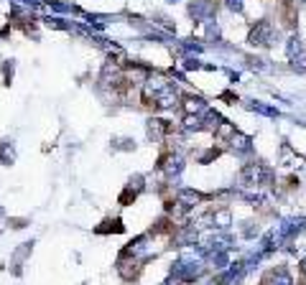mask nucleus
Masks as SVG:
<instances>
[{
	"instance_id": "f257e3e1",
	"label": "nucleus",
	"mask_w": 306,
	"mask_h": 285,
	"mask_svg": "<svg viewBox=\"0 0 306 285\" xmlns=\"http://www.w3.org/2000/svg\"><path fill=\"white\" fill-rule=\"evenodd\" d=\"M179 280H197L202 273H204V257L202 255H181L176 262H174V270H171Z\"/></svg>"
},
{
	"instance_id": "f03ea898",
	"label": "nucleus",
	"mask_w": 306,
	"mask_h": 285,
	"mask_svg": "<svg viewBox=\"0 0 306 285\" xmlns=\"http://www.w3.org/2000/svg\"><path fill=\"white\" fill-rule=\"evenodd\" d=\"M278 38H281L278 28H273L268 21H260V23H255V28L250 31L247 44H250V46H276Z\"/></svg>"
},
{
	"instance_id": "7ed1b4c3",
	"label": "nucleus",
	"mask_w": 306,
	"mask_h": 285,
	"mask_svg": "<svg viewBox=\"0 0 306 285\" xmlns=\"http://www.w3.org/2000/svg\"><path fill=\"white\" fill-rule=\"evenodd\" d=\"M273 178V173L265 168V166H260V163H247V166H242V171H240V181L245 184V186H263V184H268Z\"/></svg>"
},
{
	"instance_id": "20e7f679",
	"label": "nucleus",
	"mask_w": 306,
	"mask_h": 285,
	"mask_svg": "<svg viewBox=\"0 0 306 285\" xmlns=\"http://www.w3.org/2000/svg\"><path fill=\"white\" fill-rule=\"evenodd\" d=\"M189 15L197 21V23H209L212 15H215V5L209 0H197L194 5H189Z\"/></svg>"
},
{
	"instance_id": "39448f33",
	"label": "nucleus",
	"mask_w": 306,
	"mask_h": 285,
	"mask_svg": "<svg viewBox=\"0 0 306 285\" xmlns=\"http://www.w3.org/2000/svg\"><path fill=\"white\" fill-rule=\"evenodd\" d=\"M176 99H179V94H176V87L174 84H166L158 94H156V99H153V105L158 107V110H171V107H176Z\"/></svg>"
},
{
	"instance_id": "423d86ee",
	"label": "nucleus",
	"mask_w": 306,
	"mask_h": 285,
	"mask_svg": "<svg viewBox=\"0 0 306 285\" xmlns=\"http://www.w3.org/2000/svg\"><path fill=\"white\" fill-rule=\"evenodd\" d=\"M161 168H163V173L166 176H179L181 171H184V158L179 155V153H171V155H166L163 160H161Z\"/></svg>"
},
{
	"instance_id": "0eeeda50",
	"label": "nucleus",
	"mask_w": 306,
	"mask_h": 285,
	"mask_svg": "<svg viewBox=\"0 0 306 285\" xmlns=\"http://www.w3.org/2000/svg\"><path fill=\"white\" fill-rule=\"evenodd\" d=\"M227 142H230V150H232L235 155H247V153L253 150V140H250V135H242V133H235Z\"/></svg>"
},
{
	"instance_id": "6e6552de",
	"label": "nucleus",
	"mask_w": 306,
	"mask_h": 285,
	"mask_svg": "<svg viewBox=\"0 0 306 285\" xmlns=\"http://www.w3.org/2000/svg\"><path fill=\"white\" fill-rule=\"evenodd\" d=\"M204 199V194H199V191H194V189H179V194H176V201L181 204V207H194V204H199Z\"/></svg>"
},
{
	"instance_id": "1a4fd4ad",
	"label": "nucleus",
	"mask_w": 306,
	"mask_h": 285,
	"mask_svg": "<svg viewBox=\"0 0 306 285\" xmlns=\"http://www.w3.org/2000/svg\"><path fill=\"white\" fill-rule=\"evenodd\" d=\"M146 128H148V138H153V140H161L168 133V123L166 120H158V117H151Z\"/></svg>"
},
{
	"instance_id": "9d476101",
	"label": "nucleus",
	"mask_w": 306,
	"mask_h": 285,
	"mask_svg": "<svg viewBox=\"0 0 306 285\" xmlns=\"http://www.w3.org/2000/svg\"><path fill=\"white\" fill-rule=\"evenodd\" d=\"M197 237H199V234H197V227L189 224V227H184V229L176 234V242H179L181 247H184V245H197Z\"/></svg>"
},
{
	"instance_id": "9b49d317",
	"label": "nucleus",
	"mask_w": 306,
	"mask_h": 285,
	"mask_svg": "<svg viewBox=\"0 0 306 285\" xmlns=\"http://www.w3.org/2000/svg\"><path fill=\"white\" fill-rule=\"evenodd\" d=\"M230 224H232V214H230V209H217V212H212V227L227 229Z\"/></svg>"
},
{
	"instance_id": "f8f14e48",
	"label": "nucleus",
	"mask_w": 306,
	"mask_h": 285,
	"mask_svg": "<svg viewBox=\"0 0 306 285\" xmlns=\"http://www.w3.org/2000/svg\"><path fill=\"white\" fill-rule=\"evenodd\" d=\"M271 285H294V278H291V273L286 268H278L271 275Z\"/></svg>"
},
{
	"instance_id": "ddd939ff",
	"label": "nucleus",
	"mask_w": 306,
	"mask_h": 285,
	"mask_svg": "<svg viewBox=\"0 0 306 285\" xmlns=\"http://www.w3.org/2000/svg\"><path fill=\"white\" fill-rule=\"evenodd\" d=\"M184 130H186V133H199V130H204L202 117H199V115H186V117H184Z\"/></svg>"
},
{
	"instance_id": "4468645a",
	"label": "nucleus",
	"mask_w": 306,
	"mask_h": 285,
	"mask_svg": "<svg viewBox=\"0 0 306 285\" xmlns=\"http://www.w3.org/2000/svg\"><path fill=\"white\" fill-rule=\"evenodd\" d=\"M204 110H207V105H204L199 97H189V99H186V112H189V115H202Z\"/></svg>"
},
{
	"instance_id": "2eb2a0df",
	"label": "nucleus",
	"mask_w": 306,
	"mask_h": 285,
	"mask_svg": "<svg viewBox=\"0 0 306 285\" xmlns=\"http://www.w3.org/2000/svg\"><path fill=\"white\" fill-rule=\"evenodd\" d=\"M215 135H217L220 140H230V138L235 135V125H232V123H227V120H225L222 125H217V130H215Z\"/></svg>"
},
{
	"instance_id": "dca6fc26",
	"label": "nucleus",
	"mask_w": 306,
	"mask_h": 285,
	"mask_svg": "<svg viewBox=\"0 0 306 285\" xmlns=\"http://www.w3.org/2000/svg\"><path fill=\"white\" fill-rule=\"evenodd\" d=\"M299 51H301V38H299V36H291V38L286 41V56L294 59Z\"/></svg>"
},
{
	"instance_id": "f3484780",
	"label": "nucleus",
	"mask_w": 306,
	"mask_h": 285,
	"mask_svg": "<svg viewBox=\"0 0 306 285\" xmlns=\"http://www.w3.org/2000/svg\"><path fill=\"white\" fill-rule=\"evenodd\" d=\"M291 69L296 71V74H306V51H299L291 59Z\"/></svg>"
},
{
	"instance_id": "a211bd4d",
	"label": "nucleus",
	"mask_w": 306,
	"mask_h": 285,
	"mask_svg": "<svg viewBox=\"0 0 306 285\" xmlns=\"http://www.w3.org/2000/svg\"><path fill=\"white\" fill-rule=\"evenodd\" d=\"M245 107H247V110H253V112H260V115H271V117H276V115H278L273 107H268V105H260V102H247Z\"/></svg>"
},
{
	"instance_id": "6ab92c4d",
	"label": "nucleus",
	"mask_w": 306,
	"mask_h": 285,
	"mask_svg": "<svg viewBox=\"0 0 306 285\" xmlns=\"http://www.w3.org/2000/svg\"><path fill=\"white\" fill-rule=\"evenodd\" d=\"M13 158H15V150H13V142H10V140H5V142H3V145H0V160H3V163H10Z\"/></svg>"
},
{
	"instance_id": "aec40b11",
	"label": "nucleus",
	"mask_w": 306,
	"mask_h": 285,
	"mask_svg": "<svg viewBox=\"0 0 306 285\" xmlns=\"http://www.w3.org/2000/svg\"><path fill=\"white\" fill-rule=\"evenodd\" d=\"M289 158H291V145H289V142H283V145H281V163H286V166H289ZM294 160H299V163H301V158H294Z\"/></svg>"
},
{
	"instance_id": "412c9836",
	"label": "nucleus",
	"mask_w": 306,
	"mask_h": 285,
	"mask_svg": "<svg viewBox=\"0 0 306 285\" xmlns=\"http://www.w3.org/2000/svg\"><path fill=\"white\" fill-rule=\"evenodd\" d=\"M225 5H227V10H232V13H242V8H245L242 0H225Z\"/></svg>"
},
{
	"instance_id": "4be33fe9",
	"label": "nucleus",
	"mask_w": 306,
	"mask_h": 285,
	"mask_svg": "<svg viewBox=\"0 0 306 285\" xmlns=\"http://www.w3.org/2000/svg\"><path fill=\"white\" fill-rule=\"evenodd\" d=\"M115 148H120V150H130V148H133V140L120 138V140H115Z\"/></svg>"
},
{
	"instance_id": "5701e85b",
	"label": "nucleus",
	"mask_w": 306,
	"mask_h": 285,
	"mask_svg": "<svg viewBox=\"0 0 306 285\" xmlns=\"http://www.w3.org/2000/svg\"><path fill=\"white\" fill-rule=\"evenodd\" d=\"M199 67H202V64H199V62H197V59H186V62H184V69H199Z\"/></svg>"
},
{
	"instance_id": "b1692460",
	"label": "nucleus",
	"mask_w": 306,
	"mask_h": 285,
	"mask_svg": "<svg viewBox=\"0 0 306 285\" xmlns=\"http://www.w3.org/2000/svg\"><path fill=\"white\" fill-rule=\"evenodd\" d=\"M299 270H301V275H306V257L301 260V265H299Z\"/></svg>"
},
{
	"instance_id": "393cba45",
	"label": "nucleus",
	"mask_w": 306,
	"mask_h": 285,
	"mask_svg": "<svg viewBox=\"0 0 306 285\" xmlns=\"http://www.w3.org/2000/svg\"><path fill=\"white\" fill-rule=\"evenodd\" d=\"M171 3H176V0H171Z\"/></svg>"
}]
</instances>
